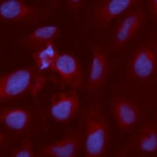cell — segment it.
I'll list each match as a JSON object with an SVG mask.
<instances>
[{"instance_id": "cell-11", "label": "cell", "mask_w": 157, "mask_h": 157, "mask_svg": "<svg viewBox=\"0 0 157 157\" xmlns=\"http://www.w3.org/2000/svg\"><path fill=\"white\" fill-rule=\"evenodd\" d=\"M111 112L118 130L129 132L134 130L140 118L139 107L132 101L122 96H117L111 103Z\"/></svg>"}, {"instance_id": "cell-4", "label": "cell", "mask_w": 157, "mask_h": 157, "mask_svg": "<svg viewBox=\"0 0 157 157\" xmlns=\"http://www.w3.org/2000/svg\"><path fill=\"white\" fill-rule=\"evenodd\" d=\"M141 6L130 9L119 17L111 37L110 48L112 50L124 49L143 28L147 16Z\"/></svg>"}, {"instance_id": "cell-8", "label": "cell", "mask_w": 157, "mask_h": 157, "mask_svg": "<svg viewBox=\"0 0 157 157\" xmlns=\"http://www.w3.org/2000/svg\"><path fill=\"white\" fill-rule=\"evenodd\" d=\"M49 13L47 8L29 5L21 0H5L0 3V19L2 21L37 22Z\"/></svg>"}, {"instance_id": "cell-15", "label": "cell", "mask_w": 157, "mask_h": 157, "mask_svg": "<svg viewBox=\"0 0 157 157\" xmlns=\"http://www.w3.org/2000/svg\"><path fill=\"white\" fill-rule=\"evenodd\" d=\"M53 41L50 42L39 49L33 51V58L36 68L38 71H51L59 55Z\"/></svg>"}, {"instance_id": "cell-16", "label": "cell", "mask_w": 157, "mask_h": 157, "mask_svg": "<svg viewBox=\"0 0 157 157\" xmlns=\"http://www.w3.org/2000/svg\"><path fill=\"white\" fill-rule=\"evenodd\" d=\"M9 157H38L34 152L33 144L29 138H25L13 150Z\"/></svg>"}, {"instance_id": "cell-7", "label": "cell", "mask_w": 157, "mask_h": 157, "mask_svg": "<svg viewBox=\"0 0 157 157\" xmlns=\"http://www.w3.org/2000/svg\"><path fill=\"white\" fill-rule=\"evenodd\" d=\"M81 105L77 90L71 89L52 95L49 105V115L57 123L65 124L72 121L78 112Z\"/></svg>"}, {"instance_id": "cell-13", "label": "cell", "mask_w": 157, "mask_h": 157, "mask_svg": "<svg viewBox=\"0 0 157 157\" xmlns=\"http://www.w3.org/2000/svg\"><path fill=\"white\" fill-rule=\"evenodd\" d=\"M126 147L129 151L133 150L143 153L157 154V126L152 124L144 126Z\"/></svg>"}, {"instance_id": "cell-18", "label": "cell", "mask_w": 157, "mask_h": 157, "mask_svg": "<svg viewBox=\"0 0 157 157\" xmlns=\"http://www.w3.org/2000/svg\"><path fill=\"white\" fill-rule=\"evenodd\" d=\"M85 1L83 0H68L67 7L73 11H78L84 6Z\"/></svg>"}, {"instance_id": "cell-1", "label": "cell", "mask_w": 157, "mask_h": 157, "mask_svg": "<svg viewBox=\"0 0 157 157\" xmlns=\"http://www.w3.org/2000/svg\"><path fill=\"white\" fill-rule=\"evenodd\" d=\"M83 131L84 157H106L110 141V126L100 104H94L86 110Z\"/></svg>"}, {"instance_id": "cell-14", "label": "cell", "mask_w": 157, "mask_h": 157, "mask_svg": "<svg viewBox=\"0 0 157 157\" xmlns=\"http://www.w3.org/2000/svg\"><path fill=\"white\" fill-rule=\"evenodd\" d=\"M60 28L56 25H44L36 29L25 36L21 41L22 46L36 51L52 42L60 35Z\"/></svg>"}, {"instance_id": "cell-12", "label": "cell", "mask_w": 157, "mask_h": 157, "mask_svg": "<svg viewBox=\"0 0 157 157\" xmlns=\"http://www.w3.org/2000/svg\"><path fill=\"white\" fill-rule=\"evenodd\" d=\"M0 122L11 132L23 134L31 128L33 117L29 110L23 107H5L0 110Z\"/></svg>"}, {"instance_id": "cell-17", "label": "cell", "mask_w": 157, "mask_h": 157, "mask_svg": "<svg viewBox=\"0 0 157 157\" xmlns=\"http://www.w3.org/2000/svg\"><path fill=\"white\" fill-rule=\"evenodd\" d=\"M147 9L150 20L157 24V0L147 1Z\"/></svg>"}, {"instance_id": "cell-2", "label": "cell", "mask_w": 157, "mask_h": 157, "mask_svg": "<svg viewBox=\"0 0 157 157\" xmlns=\"http://www.w3.org/2000/svg\"><path fill=\"white\" fill-rule=\"evenodd\" d=\"M46 82V76L34 67H24L6 73L0 76V100H12L27 94L36 96Z\"/></svg>"}, {"instance_id": "cell-19", "label": "cell", "mask_w": 157, "mask_h": 157, "mask_svg": "<svg viewBox=\"0 0 157 157\" xmlns=\"http://www.w3.org/2000/svg\"><path fill=\"white\" fill-rule=\"evenodd\" d=\"M129 152V150L126 147H124L120 150L117 157H127Z\"/></svg>"}, {"instance_id": "cell-6", "label": "cell", "mask_w": 157, "mask_h": 157, "mask_svg": "<svg viewBox=\"0 0 157 157\" xmlns=\"http://www.w3.org/2000/svg\"><path fill=\"white\" fill-rule=\"evenodd\" d=\"M51 71L58 75L62 83L73 90H77L85 87L86 78L83 66L73 54L59 53Z\"/></svg>"}, {"instance_id": "cell-21", "label": "cell", "mask_w": 157, "mask_h": 157, "mask_svg": "<svg viewBox=\"0 0 157 157\" xmlns=\"http://www.w3.org/2000/svg\"><path fill=\"white\" fill-rule=\"evenodd\" d=\"M127 157H128V156H127Z\"/></svg>"}, {"instance_id": "cell-3", "label": "cell", "mask_w": 157, "mask_h": 157, "mask_svg": "<svg viewBox=\"0 0 157 157\" xmlns=\"http://www.w3.org/2000/svg\"><path fill=\"white\" fill-rule=\"evenodd\" d=\"M128 78L145 82L157 78V32L152 33L133 50L126 67Z\"/></svg>"}, {"instance_id": "cell-9", "label": "cell", "mask_w": 157, "mask_h": 157, "mask_svg": "<svg viewBox=\"0 0 157 157\" xmlns=\"http://www.w3.org/2000/svg\"><path fill=\"white\" fill-rule=\"evenodd\" d=\"M84 131H70L58 140L46 144L37 153L38 157H78L83 147Z\"/></svg>"}, {"instance_id": "cell-10", "label": "cell", "mask_w": 157, "mask_h": 157, "mask_svg": "<svg viewBox=\"0 0 157 157\" xmlns=\"http://www.w3.org/2000/svg\"><path fill=\"white\" fill-rule=\"evenodd\" d=\"M109 73V65L105 52L100 47L94 46L84 88L91 94H98L105 86Z\"/></svg>"}, {"instance_id": "cell-20", "label": "cell", "mask_w": 157, "mask_h": 157, "mask_svg": "<svg viewBox=\"0 0 157 157\" xmlns=\"http://www.w3.org/2000/svg\"><path fill=\"white\" fill-rule=\"evenodd\" d=\"M156 80V81H157V78L156 79V80Z\"/></svg>"}, {"instance_id": "cell-5", "label": "cell", "mask_w": 157, "mask_h": 157, "mask_svg": "<svg viewBox=\"0 0 157 157\" xmlns=\"http://www.w3.org/2000/svg\"><path fill=\"white\" fill-rule=\"evenodd\" d=\"M140 0H100L96 2L90 21L99 29L108 27L116 18L130 9L142 6Z\"/></svg>"}]
</instances>
